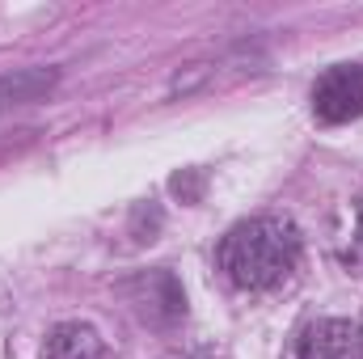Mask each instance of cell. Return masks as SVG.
Returning <instances> with one entry per match:
<instances>
[{
  "label": "cell",
  "mask_w": 363,
  "mask_h": 359,
  "mask_svg": "<svg viewBox=\"0 0 363 359\" xmlns=\"http://www.w3.org/2000/svg\"><path fill=\"white\" fill-rule=\"evenodd\" d=\"M300 267V228L283 216H254L220 241V270L241 292H274Z\"/></svg>",
  "instance_id": "cell-1"
},
{
  "label": "cell",
  "mask_w": 363,
  "mask_h": 359,
  "mask_svg": "<svg viewBox=\"0 0 363 359\" xmlns=\"http://www.w3.org/2000/svg\"><path fill=\"white\" fill-rule=\"evenodd\" d=\"M291 359H363V321L321 317L291 338Z\"/></svg>",
  "instance_id": "cell-2"
},
{
  "label": "cell",
  "mask_w": 363,
  "mask_h": 359,
  "mask_svg": "<svg viewBox=\"0 0 363 359\" xmlns=\"http://www.w3.org/2000/svg\"><path fill=\"white\" fill-rule=\"evenodd\" d=\"M313 114L321 123H351L363 114V64H338L313 85Z\"/></svg>",
  "instance_id": "cell-3"
},
{
  "label": "cell",
  "mask_w": 363,
  "mask_h": 359,
  "mask_svg": "<svg viewBox=\"0 0 363 359\" xmlns=\"http://www.w3.org/2000/svg\"><path fill=\"white\" fill-rule=\"evenodd\" d=\"M43 359H110V347L85 321H60L43 343Z\"/></svg>",
  "instance_id": "cell-4"
},
{
  "label": "cell",
  "mask_w": 363,
  "mask_h": 359,
  "mask_svg": "<svg viewBox=\"0 0 363 359\" xmlns=\"http://www.w3.org/2000/svg\"><path fill=\"white\" fill-rule=\"evenodd\" d=\"M140 313H144L148 321H157V326H169V321H178L182 313H186V296H182L178 279H174L169 270L148 275L144 296H140Z\"/></svg>",
  "instance_id": "cell-5"
},
{
  "label": "cell",
  "mask_w": 363,
  "mask_h": 359,
  "mask_svg": "<svg viewBox=\"0 0 363 359\" xmlns=\"http://www.w3.org/2000/svg\"><path fill=\"white\" fill-rule=\"evenodd\" d=\"M355 216H359V224H355V233H351V245H347V263H359V267H363V199L355 203Z\"/></svg>",
  "instance_id": "cell-6"
},
{
  "label": "cell",
  "mask_w": 363,
  "mask_h": 359,
  "mask_svg": "<svg viewBox=\"0 0 363 359\" xmlns=\"http://www.w3.org/2000/svg\"><path fill=\"white\" fill-rule=\"evenodd\" d=\"M169 359H216L211 351H186V355H169Z\"/></svg>",
  "instance_id": "cell-7"
}]
</instances>
